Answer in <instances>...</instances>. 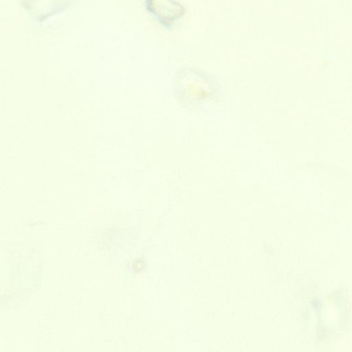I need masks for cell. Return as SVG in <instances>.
I'll return each instance as SVG.
<instances>
[{
    "label": "cell",
    "instance_id": "6da1fadb",
    "mask_svg": "<svg viewBox=\"0 0 352 352\" xmlns=\"http://www.w3.org/2000/svg\"><path fill=\"white\" fill-rule=\"evenodd\" d=\"M217 81L201 72L190 70L180 74L175 82V91L180 101L186 104L198 105L219 96Z\"/></svg>",
    "mask_w": 352,
    "mask_h": 352
}]
</instances>
